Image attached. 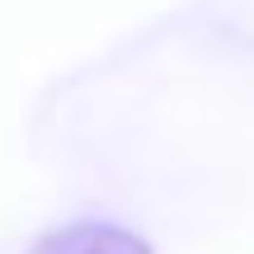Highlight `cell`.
<instances>
[{
	"label": "cell",
	"mask_w": 254,
	"mask_h": 254,
	"mask_svg": "<svg viewBox=\"0 0 254 254\" xmlns=\"http://www.w3.org/2000/svg\"><path fill=\"white\" fill-rule=\"evenodd\" d=\"M28 254H151L132 231L104 226V221H75V226L47 231Z\"/></svg>",
	"instance_id": "obj_1"
}]
</instances>
